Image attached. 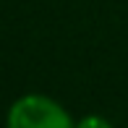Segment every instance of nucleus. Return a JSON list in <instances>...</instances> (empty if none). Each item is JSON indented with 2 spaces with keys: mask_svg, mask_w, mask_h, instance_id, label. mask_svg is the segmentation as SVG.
<instances>
[{
  "mask_svg": "<svg viewBox=\"0 0 128 128\" xmlns=\"http://www.w3.org/2000/svg\"><path fill=\"white\" fill-rule=\"evenodd\" d=\"M5 128H76V120L47 94H24L8 107Z\"/></svg>",
  "mask_w": 128,
  "mask_h": 128,
  "instance_id": "nucleus-1",
  "label": "nucleus"
},
{
  "mask_svg": "<svg viewBox=\"0 0 128 128\" xmlns=\"http://www.w3.org/2000/svg\"><path fill=\"white\" fill-rule=\"evenodd\" d=\"M76 128H112V123H110L107 118H102V115H84V118L76 120Z\"/></svg>",
  "mask_w": 128,
  "mask_h": 128,
  "instance_id": "nucleus-2",
  "label": "nucleus"
}]
</instances>
